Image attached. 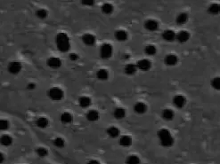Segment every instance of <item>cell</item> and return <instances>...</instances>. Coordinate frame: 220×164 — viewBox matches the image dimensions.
<instances>
[{"label": "cell", "instance_id": "obj_1", "mask_svg": "<svg viewBox=\"0 0 220 164\" xmlns=\"http://www.w3.org/2000/svg\"><path fill=\"white\" fill-rule=\"evenodd\" d=\"M158 138L160 142V145L165 147H170L174 143V139L170 130L167 129H160L158 131Z\"/></svg>", "mask_w": 220, "mask_h": 164}, {"label": "cell", "instance_id": "obj_2", "mask_svg": "<svg viewBox=\"0 0 220 164\" xmlns=\"http://www.w3.org/2000/svg\"><path fill=\"white\" fill-rule=\"evenodd\" d=\"M173 104L177 108H182L186 104V98L183 95H176L173 98Z\"/></svg>", "mask_w": 220, "mask_h": 164}, {"label": "cell", "instance_id": "obj_3", "mask_svg": "<svg viewBox=\"0 0 220 164\" xmlns=\"http://www.w3.org/2000/svg\"><path fill=\"white\" fill-rule=\"evenodd\" d=\"M162 38L164 40L168 41V42H172L174 40H176V32L172 30H167L162 33Z\"/></svg>", "mask_w": 220, "mask_h": 164}, {"label": "cell", "instance_id": "obj_4", "mask_svg": "<svg viewBox=\"0 0 220 164\" xmlns=\"http://www.w3.org/2000/svg\"><path fill=\"white\" fill-rule=\"evenodd\" d=\"M190 38V33L186 30H182L176 34V40L179 43L187 42Z\"/></svg>", "mask_w": 220, "mask_h": 164}, {"label": "cell", "instance_id": "obj_5", "mask_svg": "<svg viewBox=\"0 0 220 164\" xmlns=\"http://www.w3.org/2000/svg\"><path fill=\"white\" fill-rule=\"evenodd\" d=\"M177 61H178V58L175 54H168L164 59L165 64L167 66H170V67L175 66L177 63Z\"/></svg>", "mask_w": 220, "mask_h": 164}, {"label": "cell", "instance_id": "obj_6", "mask_svg": "<svg viewBox=\"0 0 220 164\" xmlns=\"http://www.w3.org/2000/svg\"><path fill=\"white\" fill-rule=\"evenodd\" d=\"M145 29L149 31H155L158 30V27L159 24L156 20H146V22L145 23Z\"/></svg>", "mask_w": 220, "mask_h": 164}, {"label": "cell", "instance_id": "obj_7", "mask_svg": "<svg viewBox=\"0 0 220 164\" xmlns=\"http://www.w3.org/2000/svg\"><path fill=\"white\" fill-rule=\"evenodd\" d=\"M151 61H148V60H142V61H139L137 63V67L139 69L143 70V71H147L151 68Z\"/></svg>", "mask_w": 220, "mask_h": 164}, {"label": "cell", "instance_id": "obj_8", "mask_svg": "<svg viewBox=\"0 0 220 164\" xmlns=\"http://www.w3.org/2000/svg\"><path fill=\"white\" fill-rule=\"evenodd\" d=\"M188 21V14L186 12H181L177 15L176 19V22L179 25L185 24Z\"/></svg>", "mask_w": 220, "mask_h": 164}, {"label": "cell", "instance_id": "obj_9", "mask_svg": "<svg viewBox=\"0 0 220 164\" xmlns=\"http://www.w3.org/2000/svg\"><path fill=\"white\" fill-rule=\"evenodd\" d=\"M162 117L166 121H171L174 119L175 117V113L174 111L171 109H169V108H166L162 111Z\"/></svg>", "mask_w": 220, "mask_h": 164}, {"label": "cell", "instance_id": "obj_10", "mask_svg": "<svg viewBox=\"0 0 220 164\" xmlns=\"http://www.w3.org/2000/svg\"><path fill=\"white\" fill-rule=\"evenodd\" d=\"M208 12H209L210 14H213V15H217V14H218V13L220 12V5L217 4V3L211 4L210 6H208Z\"/></svg>", "mask_w": 220, "mask_h": 164}, {"label": "cell", "instance_id": "obj_11", "mask_svg": "<svg viewBox=\"0 0 220 164\" xmlns=\"http://www.w3.org/2000/svg\"><path fill=\"white\" fill-rule=\"evenodd\" d=\"M134 108H135L136 113H138V114H144L145 111H146V106H145V104L139 102V103L136 104V106H135Z\"/></svg>", "mask_w": 220, "mask_h": 164}, {"label": "cell", "instance_id": "obj_12", "mask_svg": "<svg viewBox=\"0 0 220 164\" xmlns=\"http://www.w3.org/2000/svg\"><path fill=\"white\" fill-rule=\"evenodd\" d=\"M211 86L215 90L220 91V76H217L211 80Z\"/></svg>", "mask_w": 220, "mask_h": 164}, {"label": "cell", "instance_id": "obj_13", "mask_svg": "<svg viewBox=\"0 0 220 164\" xmlns=\"http://www.w3.org/2000/svg\"><path fill=\"white\" fill-rule=\"evenodd\" d=\"M145 52H146V54L152 56V55H154L157 52V50H156V47L154 45L151 44V45H147L145 47Z\"/></svg>", "mask_w": 220, "mask_h": 164}]
</instances>
